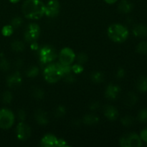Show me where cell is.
Here are the masks:
<instances>
[{
  "mask_svg": "<svg viewBox=\"0 0 147 147\" xmlns=\"http://www.w3.org/2000/svg\"><path fill=\"white\" fill-rule=\"evenodd\" d=\"M70 65H64L60 63H50L44 70V77L47 82L55 83L65 75L71 73Z\"/></svg>",
  "mask_w": 147,
  "mask_h": 147,
  "instance_id": "cell-1",
  "label": "cell"
},
{
  "mask_svg": "<svg viewBox=\"0 0 147 147\" xmlns=\"http://www.w3.org/2000/svg\"><path fill=\"white\" fill-rule=\"evenodd\" d=\"M45 4L41 0H26L22 6L24 17L30 20H37L45 14Z\"/></svg>",
  "mask_w": 147,
  "mask_h": 147,
  "instance_id": "cell-2",
  "label": "cell"
},
{
  "mask_svg": "<svg viewBox=\"0 0 147 147\" xmlns=\"http://www.w3.org/2000/svg\"><path fill=\"white\" fill-rule=\"evenodd\" d=\"M108 35L114 42H123L129 37V30L121 24H113L108 29Z\"/></svg>",
  "mask_w": 147,
  "mask_h": 147,
  "instance_id": "cell-3",
  "label": "cell"
},
{
  "mask_svg": "<svg viewBox=\"0 0 147 147\" xmlns=\"http://www.w3.org/2000/svg\"><path fill=\"white\" fill-rule=\"evenodd\" d=\"M57 53L55 48L50 45L44 46L39 51L40 60L44 64H47L53 62L57 57Z\"/></svg>",
  "mask_w": 147,
  "mask_h": 147,
  "instance_id": "cell-4",
  "label": "cell"
},
{
  "mask_svg": "<svg viewBox=\"0 0 147 147\" xmlns=\"http://www.w3.org/2000/svg\"><path fill=\"white\" fill-rule=\"evenodd\" d=\"M14 123V115L11 111L7 109H0V128L8 129Z\"/></svg>",
  "mask_w": 147,
  "mask_h": 147,
  "instance_id": "cell-5",
  "label": "cell"
},
{
  "mask_svg": "<svg viewBox=\"0 0 147 147\" xmlns=\"http://www.w3.org/2000/svg\"><path fill=\"white\" fill-rule=\"evenodd\" d=\"M120 145L123 147H140L142 146V140L136 134L131 133L121 138Z\"/></svg>",
  "mask_w": 147,
  "mask_h": 147,
  "instance_id": "cell-6",
  "label": "cell"
},
{
  "mask_svg": "<svg viewBox=\"0 0 147 147\" xmlns=\"http://www.w3.org/2000/svg\"><path fill=\"white\" fill-rule=\"evenodd\" d=\"M40 34V29L38 24L35 23H31L27 26L24 30V39L27 42L33 44L39 38Z\"/></svg>",
  "mask_w": 147,
  "mask_h": 147,
  "instance_id": "cell-7",
  "label": "cell"
},
{
  "mask_svg": "<svg viewBox=\"0 0 147 147\" xmlns=\"http://www.w3.org/2000/svg\"><path fill=\"white\" fill-rule=\"evenodd\" d=\"M76 54L72 49L65 47L60 50L58 55L59 63L64 65H70L76 60Z\"/></svg>",
  "mask_w": 147,
  "mask_h": 147,
  "instance_id": "cell-8",
  "label": "cell"
},
{
  "mask_svg": "<svg viewBox=\"0 0 147 147\" xmlns=\"http://www.w3.org/2000/svg\"><path fill=\"white\" fill-rule=\"evenodd\" d=\"M60 12V4L57 0H50L47 4H45V14L47 17H57Z\"/></svg>",
  "mask_w": 147,
  "mask_h": 147,
  "instance_id": "cell-9",
  "label": "cell"
},
{
  "mask_svg": "<svg viewBox=\"0 0 147 147\" xmlns=\"http://www.w3.org/2000/svg\"><path fill=\"white\" fill-rule=\"evenodd\" d=\"M17 136L20 140L25 141L30 138L31 135V129L27 123L22 121L17 126Z\"/></svg>",
  "mask_w": 147,
  "mask_h": 147,
  "instance_id": "cell-10",
  "label": "cell"
},
{
  "mask_svg": "<svg viewBox=\"0 0 147 147\" xmlns=\"http://www.w3.org/2000/svg\"><path fill=\"white\" fill-rule=\"evenodd\" d=\"M121 91V88L119 86L116 85L110 84L106 87L105 95L107 98L110 100H114L118 97V95L119 94Z\"/></svg>",
  "mask_w": 147,
  "mask_h": 147,
  "instance_id": "cell-11",
  "label": "cell"
},
{
  "mask_svg": "<svg viewBox=\"0 0 147 147\" xmlns=\"http://www.w3.org/2000/svg\"><path fill=\"white\" fill-rule=\"evenodd\" d=\"M22 83V77L20 73L17 72L13 74L10 75L7 78V83L9 87L16 88L20 85Z\"/></svg>",
  "mask_w": 147,
  "mask_h": 147,
  "instance_id": "cell-12",
  "label": "cell"
},
{
  "mask_svg": "<svg viewBox=\"0 0 147 147\" xmlns=\"http://www.w3.org/2000/svg\"><path fill=\"white\" fill-rule=\"evenodd\" d=\"M57 139L53 134H46L41 140V146L45 147L57 146Z\"/></svg>",
  "mask_w": 147,
  "mask_h": 147,
  "instance_id": "cell-13",
  "label": "cell"
},
{
  "mask_svg": "<svg viewBox=\"0 0 147 147\" xmlns=\"http://www.w3.org/2000/svg\"><path fill=\"white\" fill-rule=\"evenodd\" d=\"M104 115L109 120L115 121L119 118V113L114 106H107L104 109Z\"/></svg>",
  "mask_w": 147,
  "mask_h": 147,
  "instance_id": "cell-14",
  "label": "cell"
},
{
  "mask_svg": "<svg viewBox=\"0 0 147 147\" xmlns=\"http://www.w3.org/2000/svg\"><path fill=\"white\" fill-rule=\"evenodd\" d=\"M118 9L121 13L127 14L131 12L133 9V4L131 1L127 0H122L118 5Z\"/></svg>",
  "mask_w": 147,
  "mask_h": 147,
  "instance_id": "cell-15",
  "label": "cell"
},
{
  "mask_svg": "<svg viewBox=\"0 0 147 147\" xmlns=\"http://www.w3.org/2000/svg\"><path fill=\"white\" fill-rule=\"evenodd\" d=\"M133 33L138 37H147V26L144 24H138L134 28Z\"/></svg>",
  "mask_w": 147,
  "mask_h": 147,
  "instance_id": "cell-16",
  "label": "cell"
},
{
  "mask_svg": "<svg viewBox=\"0 0 147 147\" xmlns=\"http://www.w3.org/2000/svg\"><path fill=\"white\" fill-rule=\"evenodd\" d=\"M35 119L40 125H46L48 123V116L46 112L42 110H38L35 113Z\"/></svg>",
  "mask_w": 147,
  "mask_h": 147,
  "instance_id": "cell-17",
  "label": "cell"
},
{
  "mask_svg": "<svg viewBox=\"0 0 147 147\" xmlns=\"http://www.w3.org/2000/svg\"><path fill=\"white\" fill-rule=\"evenodd\" d=\"M137 102V96L134 93H129L124 98V103L129 107L134 106Z\"/></svg>",
  "mask_w": 147,
  "mask_h": 147,
  "instance_id": "cell-18",
  "label": "cell"
},
{
  "mask_svg": "<svg viewBox=\"0 0 147 147\" xmlns=\"http://www.w3.org/2000/svg\"><path fill=\"white\" fill-rule=\"evenodd\" d=\"M98 118L94 114H88L83 118V122L86 125H94L98 122Z\"/></svg>",
  "mask_w": 147,
  "mask_h": 147,
  "instance_id": "cell-19",
  "label": "cell"
},
{
  "mask_svg": "<svg viewBox=\"0 0 147 147\" xmlns=\"http://www.w3.org/2000/svg\"><path fill=\"white\" fill-rule=\"evenodd\" d=\"M90 78H91L92 81L94 82L95 83H100L104 80V75L102 72H93L90 76Z\"/></svg>",
  "mask_w": 147,
  "mask_h": 147,
  "instance_id": "cell-20",
  "label": "cell"
},
{
  "mask_svg": "<svg viewBox=\"0 0 147 147\" xmlns=\"http://www.w3.org/2000/svg\"><path fill=\"white\" fill-rule=\"evenodd\" d=\"M137 88L141 92H146L147 90V77L143 76L138 80Z\"/></svg>",
  "mask_w": 147,
  "mask_h": 147,
  "instance_id": "cell-21",
  "label": "cell"
},
{
  "mask_svg": "<svg viewBox=\"0 0 147 147\" xmlns=\"http://www.w3.org/2000/svg\"><path fill=\"white\" fill-rule=\"evenodd\" d=\"M11 49L15 52H22L24 49V45L22 42L19 41H14L11 43Z\"/></svg>",
  "mask_w": 147,
  "mask_h": 147,
  "instance_id": "cell-22",
  "label": "cell"
},
{
  "mask_svg": "<svg viewBox=\"0 0 147 147\" xmlns=\"http://www.w3.org/2000/svg\"><path fill=\"white\" fill-rule=\"evenodd\" d=\"M136 51L141 54H146L147 53V42L142 41L139 43L136 47Z\"/></svg>",
  "mask_w": 147,
  "mask_h": 147,
  "instance_id": "cell-23",
  "label": "cell"
},
{
  "mask_svg": "<svg viewBox=\"0 0 147 147\" xmlns=\"http://www.w3.org/2000/svg\"><path fill=\"white\" fill-rule=\"evenodd\" d=\"M39 73V68L37 66H32L27 70V76L29 78H34L37 76Z\"/></svg>",
  "mask_w": 147,
  "mask_h": 147,
  "instance_id": "cell-24",
  "label": "cell"
},
{
  "mask_svg": "<svg viewBox=\"0 0 147 147\" xmlns=\"http://www.w3.org/2000/svg\"><path fill=\"white\" fill-rule=\"evenodd\" d=\"M44 91L40 88L36 87L32 89V96L37 99H41L44 97Z\"/></svg>",
  "mask_w": 147,
  "mask_h": 147,
  "instance_id": "cell-25",
  "label": "cell"
},
{
  "mask_svg": "<svg viewBox=\"0 0 147 147\" xmlns=\"http://www.w3.org/2000/svg\"><path fill=\"white\" fill-rule=\"evenodd\" d=\"M13 31H14V28L11 25H6L3 27L2 30H1V32L4 36L8 37L12 34Z\"/></svg>",
  "mask_w": 147,
  "mask_h": 147,
  "instance_id": "cell-26",
  "label": "cell"
},
{
  "mask_svg": "<svg viewBox=\"0 0 147 147\" xmlns=\"http://www.w3.org/2000/svg\"><path fill=\"white\" fill-rule=\"evenodd\" d=\"M134 121V118L132 116H126L121 119V123L125 126H131L133 124Z\"/></svg>",
  "mask_w": 147,
  "mask_h": 147,
  "instance_id": "cell-27",
  "label": "cell"
},
{
  "mask_svg": "<svg viewBox=\"0 0 147 147\" xmlns=\"http://www.w3.org/2000/svg\"><path fill=\"white\" fill-rule=\"evenodd\" d=\"M76 58L77 59L78 62L79 64L83 65L84 63H86L88 60V56L86 53H79L77 55V57H76Z\"/></svg>",
  "mask_w": 147,
  "mask_h": 147,
  "instance_id": "cell-28",
  "label": "cell"
},
{
  "mask_svg": "<svg viewBox=\"0 0 147 147\" xmlns=\"http://www.w3.org/2000/svg\"><path fill=\"white\" fill-rule=\"evenodd\" d=\"M138 119L142 123H147V109H143L139 112Z\"/></svg>",
  "mask_w": 147,
  "mask_h": 147,
  "instance_id": "cell-29",
  "label": "cell"
},
{
  "mask_svg": "<svg viewBox=\"0 0 147 147\" xmlns=\"http://www.w3.org/2000/svg\"><path fill=\"white\" fill-rule=\"evenodd\" d=\"M22 19L20 18V17H14L12 20H11V25L12 26L13 28H19L20 26L22 24Z\"/></svg>",
  "mask_w": 147,
  "mask_h": 147,
  "instance_id": "cell-30",
  "label": "cell"
},
{
  "mask_svg": "<svg viewBox=\"0 0 147 147\" xmlns=\"http://www.w3.org/2000/svg\"><path fill=\"white\" fill-rule=\"evenodd\" d=\"M12 100V95L11 92L6 91L4 92L2 96V100L4 103H10Z\"/></svg>",
  "mask_w": 147,
  "mask_h": 147,
  "instance_id": "cell-31",
  "label": "cell"
},
{
  "mask_svg": "<svg viewBox=\"0 0 147 147\" xmlns=\"http://www.w3.org/2000/svg\"><path fill=\"white\" fill-rule=\"evenodd\" d=\"M0 69L2 70H8L9 69V63L5 59H2L0 60Z\"/></svg>",
  "mask_w": 147,
  "mask_h": 147,
  "instance_id": "cell-32",
  "label": "cell"
},
{
  "mask_svg": "<svg viewBox=\"0 0 147 147\" xmlns=\"http://www.w3.org/2000/svg\"><path fill=\"white\" fill-rule=\"evenodd\" d=\"M65 113V109L63 106H59L56 109L55 112V116L60 118L63 116V115Z\"/></svg>",
  "mask_w": 147,
  "mask_h": 147,
  "instance_id": "cell-33",
  "label": "cell"
},
{
  "mask_svg": "<svg viewBox=\"0 0 147 147\" xmlns=\"http://www.w3.org/2000/svg\"><path fill=\"white\" fill-rule=\"evenodd\" d=\"M71 70H73L75 73H80L83 71V66H82V65L78 63V64H76L73 66H72Z\"/></svg>",
  "mask_w": 147,
  "mask_h": 147,
  "instance_id": "cell-34",
  "label": "cell"
},
{
  "mask_svg": "<svg viewBox=\"0 0 147 147\" xmlns=\"http://www.w3.org/2000/svg\"><path fill=\"white\" fill-rule=\"evenodd\" d=\"M17 116H18V119H20V121H24V119H25L26 113L24 111L22 110V109H20V110L18 111V114H17Z\"/></svg>",
  "mask_w": 147,
  "mask_h": 147,
  "instance_id": "cell-35",
  "label": "cell"
},
{
  "mask_svg": "<svg viewBox=\"0 0 147 147\" xmlns=\"http://www.w3.org/2000/svg\"><path fill=\"white\" fill-rule=\"evenodd\" d=\"M140 138L144 142H147V129H144L143 131H142L140 134Z\"/></svg>",
  "mask_w": 147,
  "mask_h": 147,
  "instance_id": "cell-36",
  "label": "cell"
},
{
  "mask_svg": "<svg viewBox=\"0 0 147 147\" xmlns=\"http://www.w3.org/2000/svg\"><path fill=\"white\" fill-rule=\"evenodd\" d=\"M125 76V71L123 69H119V71L117 72V77L118 78H123Z\"/></svg>",
  "mask_w": 147,
  "mask_h": 147,
  "instance_id": "cell-37",
  "label": "cell"
},
{
  "mask_svg": "<svg viewBox=\"0 0 147 147\" xmlns=\"http://www.w3.org/2000/svg\"><path fill=\"white\" fill-rule=\"evenodd\" d=\"M99 107V104L98 102H93V103H91L90 105V109H93V110H96V109H98Z\"/></svg>",
  "mask_w": 147,
  "mask_h": 147,
  "instance_id": "cell-38",
  "label": "cell"
},
{
  "mask_svg": "<svg viewBox=\"0 0 147 147\" xmlns=\"http://www.w3.org/2000/svg\"><path fill=\"white\" fill-rule=\"evenodd\" d=\"M117 1H118V0H105V1H106V3H108V4H114V3H116Z\"/></svg>",
  "mask_w": 147,
  "mask_h": 147,
  "instance_id": "cell-39",
  "label": "cell"
},
{
  "mask_svg": "<svg viewBox=\"0 0 147 147\" xmlns=\"http://www.w3.org/2000/svg\"><path fill=\"white\" fill-rule=\"evenodd\" d=\"M9 1L11 3H17V2H18L20 0H9Z\"/></svg>",
  "mask_w": 147,
  "mask_h": 147,
  "instance_id": "cell-40",
  "label": "cell"
}]
</instances>
